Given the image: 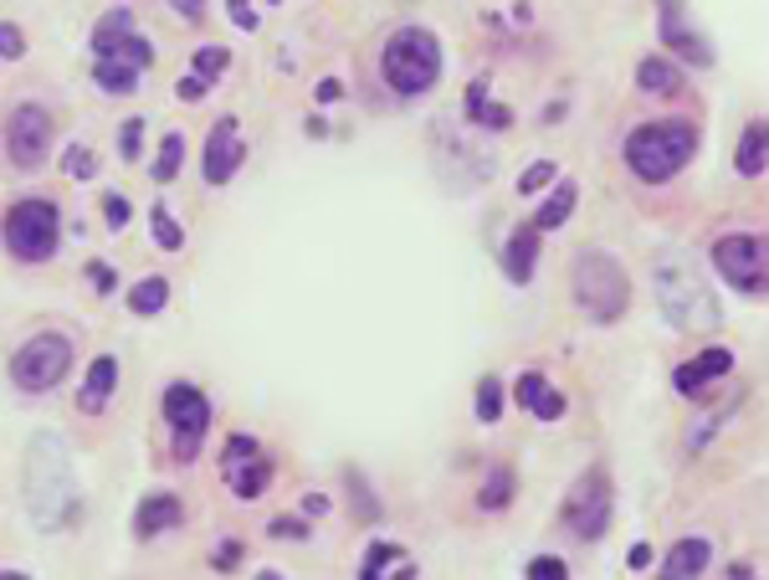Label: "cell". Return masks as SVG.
I'll return each mask as SVG.
<instances>
[{"mask_svg": "<svg viewBox=\"0 0 769 580\" xmlns=\"http://www.w3.org/2000/svg\"><path fill=\"white\" fill-rule=\"evenodd\" d=\"M73 504V462L57 432H36L26 447V508L42 529H57Z\"/></svg>", "mask_w": 769, "mask_h": 580, "instance_id": "6da1fadb", "label": "cell"}, {"mask_svg": "<svg viewBox=\"0 0 769 580\" xmlns=\"http://www.w3.org/2000/svg\"><path fill=\"white\" fill-rule=\"evenodd\" d=\"M93 52H98V88L123 98V93L139 88V73H144L149 62H154V46L133 31V15L129 6L119 11H108L93 31Z\"/></svg>", "mask_w": 769, "mask_h": 580, "instance_id": "7a4b0ae2", "label": "cell"}, {"mask_svg": "<svg viewBox=\"0 0 769 580\" xmlns=\"http://www.w3.org/2000/svg\"><path fill=\"white\" fill-rule=\"evenodd\" d=\"M697 149V129L682 119H662V123H641L637 135H626V164L631 175L647 185H662L693 160Z\"/></svg>", "mask_w": 769, "mask_h": 580, "instance_id": "3957f363", "label": "cell"}, {"mask_svg": "<svg viewBox=\"0 0 769 580\" xmlns=\"http://www.w3.org/2000/svg\"><path fill=\"white\" fill-rule=\"evenodd\" d=\"M380 73L400 98H421V93L436 83V73H442V46H436V36H431L426 26H400L396 36L384 42Z\"/></svg>", "mask_w": 769, "mask_h": 580, "instance_id": "277c9868", "label": "cell"}, {"mask_svg": "<svg viewBox=\"0 0 769 580\" xmlns=\"http://www.w3.org/2000/svg\"><path fill=\"white\" fill-rule=\"evenodd\" d=\"M657 303H662L667 324H678L682 334L718 329V303H713V293L703 288V278L687 262H662L657 268Z\"/></svg>", "mask_w": 769, "mask_h": 580, "instance_id": "5b68a950", "label": "cell"}, {"mask_svg": "<svg viewBox=\"0 0 769 580\" xmlns=\"http://www.w3.org/2000/svg\"><path fill=\"white\" fill-rule=\"evenodd\" d=\"M626 298H631V283L610 253H585L575 262V303L595 324H616L626 313Z\"/></svg>", "mask_w": 769, "mask_h": 580, "instance_id": "8992f818", "label": "cell"}, {"mask_svg": "<svg viewBox=\"0 0 769 580\" xmlns=\"http://www.w3.org/2000/svg\"><path fill=\"white\" fill-rule=\"evenodd\" d=\"M57 232H62V216L52 201H21V206H11V216H6V247H11V257H21V262H46V257L57 253Z\"/></svg>", "mask_w": 769, "mask_h": 580, "instance_id": "52a82bcc", "label": "cell"}, {"mask_svg": "<svg viewBox=\"0 0 769 580\" xmlns=\"http://www.w3.org/2000/svg\"><path fill=\"white\" fill-rule=\"evenodd\" d=\"M164 421H170V437H175V458L195 462V452L206 442V427H210L206 390L191 386V380H175V386L164 390Z\"/></svg>", "mask_w": 769, "mask_h": 580, "instance_id": "ba28073f", "label": "cell"}, {"mask_svg": "<svg viewBox=\"0 0 769 580\" xmlns=\"http://www.w3.org/2000/svg\"><path fill=\"white\" fill-rule=\"evenodd\" d=\"M73 365V340L67 334H36L15 350L11 359V380L21 390H52Z\"/></svg>", "mask_w": 769, "mask_h": 580, "instance_id": "9c48e42d", "label": "cell"}, {"mask_svg": "<svg viewBox=\"0 0 769 580\" xmlns=\"http://www.w3.org/2000/svg\"><path fill=\"white\" fill-rule=\"evenodd\" d=\"M564 524H570V535L575 539H600L610 524V477L600 473V468H591V473H580V483L570 488V498H564Z\"/></svg>", "mask_w": 769, "mask_h": 580, "instance_id": "30bf717a", "label": "cell"}, {"mask_svg": "<svg viewBox=\"0 0 769 580\" xmlns=\"http://www.w3.org/2000/svg\"><path fill=\"white\" fill-rule=\"evenodd\" d=\"M46 149H52V114L36 104H21L11 114V123H6V154H11V164L42 170Z\"/></svg>", "mask_w": 769, "mask_h": 580, "instance_id": "8fae6325", "label": "cell"}, {"mask_svg": "<svg viewBox=\"0 0 769 580\" xmlns=\"http://www.w3.org/2000/svg\"><path fill=\"white\" fill-rule=\"evenodd\" d=\"M221 473H226V483H231V493H237V498H262L267 477H272V458L262 452V442H257V437L237 432V437H226Z\"/></svg>", "mask_w": 769, "mask_h": 580, "instance_id": "7c38bea8", "label": "cell"}, {"mask_svg": "<svg viewBox=\"0 0 769 580\" xmlns=\"http://www.w3.org/2000/svg\"><path fill=\"white\" fill-rule=\"evenodd\" d=\"M713 262L739 293H759L765 288V241L739 232V237H718L713 241Z\"/></svg>", "mask_w": 769, "mask_h": 580, "instance_id": "4fadbf2b", "label": "cell"}, {"mask_svg": "<svg viewBox=\"0 0 769 580\" xmlns=\"http://www.w3.org/2000/svg\"><path fill=\"white\" fill-rule=\"evenodd\" d=\"M241 164V129L237 119H216L210 123V139H206V180L210 185H226L237 175Z\"/></svg>", "mask_w": 769, "mask_h": 580, "instance_id": "5bb4252c", "label": "cell"}, {"mask_svg": "<svg viewBox=\"0 0 769 580\" xmlns=\"http://www.w3.org/2000/svg\"><path fill=\"white\" fill-rule=\"evenodd\" d=\"M728 370H734V355H728V350H703V355L687 359L678 370V390L682 396H703V390H708L713 380H724Z\"/></svg>", "mask_w": 769, "mask_h": 580, "instance_id": "9a60e30c", "label": "cell"}, {"mask_svg": "<svg viewBox=\"0 0 769 580\" xmlns=\"http://www.w3.org/2000/svg\"><path fill=\"white\" fill-rule=\"evenodd\" d=\"M226 62H231V52H226V46H201V52H195V62H191V73L180 77V98H185V104H195V98H206L210 93V83H216V73H221Z\"/></svg>", "mask_w": 769, "mask_h": 580, "instance_id": "2e32d148", "label": "cell"}, {"mask_svg": "<svg viewBox=\"0 0 769 580\" xmlns=\"http://www.w3.org/2000/svg\"><path fill=\"white\" fill-rule=\"evenodd\" d=\"M113 390H119V359H113V355H98V359L88 365V380H83V396H77V406H83L88 417H98V411L108 406V396H113Z\"/></svg>", "mask_w": 769, "mask_h": 580, "instance_id": "e0dca14e", "label": "cell"}, {"mask_svg": "<svg viewBox=\"0 0 769 580\" xmlns=\"http://www.w3.org/2000/svg\"><path fill=\"white\" fill-rule=\"evenodd\" d=\"M518 406H529V411H533L539 421H560V417H564V396H560L554 386H549V380H544L539 370L518 375Z\"/></svg>", "mask_w": 769, "mask_h": 580, "instance_id": "ac0fdd59", "label": "cell"}, {"mask_svg": "<svg viewBox=\"0 0 769 580\" xmlns=\"http://www.w3.org/2000/svg\"><path fill=\"white\" fill-rule=\"evenodd\" d=\"M185 519V508H180L175 493H149L144 504H139V514H133V529L139 535H164V529H175V524Z\"/></svg>", "mask_w": 769, "mask_h": 580, "instance_id": "d6986e66", "label": "cell"}, {"mask_svg": "<svg viewBox=\"0 0 769 580\" xmlns=\"http://www.w3.org/2000/svg\"><path fill=\"white\" fill-rule=\"evenodd\" d=\"M533 257H539V226H518L503 247V272L513 278L518 288L533 278Z\"/></svg>", "mask_w": 769, "mask_h": 580, "instance_id": "ffe728a7", "label": "cell"}, {"mask_svg": "<svg viewBox=\"0 0 769 580\" xmlns=\"http://www.w3.org/2000/svg\"><path fill=\"white\" fill-rule=\"evenodd\" d=\"M662 36H667V46H672V52H682V57L697 62V67H708V62H713L708 46L697 42L687 26H678V0H662Z\"/></svg>", "mask_w": 769, "mask_h": 580, "instance_id": "44dd1931", "label": "cell"}, {"mask_svg": "<svg viewBox=\"0 0 769 580\" xmlns=\"http://www.w3.org/2000/svg\"><path fill=\"white\" fill-rule=\"evenodd\" d=\"M713 560V545L708 539H682V545H672V555L662 560V576H703Z\"/></svg>", "mask_w": 769, "mask_h": 580, "instance_id": "7402d4cb", "label": "cell"}, {"mask_svg": "<svg viewBox=\"0 0 769 580\" xmlns=\"http://www.w3.org/2000/svg\"><path fill=\"white\" fill-rule=\"evenodd\" d=\"M467 119L483 123V129H508V123H513V114H508L503 104H492L488 83H473V88H467Z\"/></svg>", "mask_w": 769, "mask_h": 580, "instance_id": "603a6c76", "label": "cell"}, {"mask_svg": "<svg viewBox=\"0 0 769 580\" xmlns=\"http://www.w3.org/2000/svg\"><path fill=\"white\" fill-rule=\"evenodd\" d=\"M575 195H580V191L570 185V180H564L560 191H554V195L544 201V206H539L533 226H539V232H554V226H564V222H570V211H575Z\"/></svg>", "mask_w": 769, "mask_h": 580, "instance_id": "cb8c5ba5", "label": "cell"}, {"mask_svg": "<svg viewBox=\"0 0 769 580\" xmlns=\"http://www.w3.org/2000/svg\"><path fill=\"white\" fill-rule=\"evenodd\" d=\"M765 154H769L765 123H749L739 139V175H759V170H765Z\"/></svg>", "mask_w": 769, "mask_h": 580, "instance_id": "d4e9b609", "label": "cell"}, {"mask_svg": "<svg viewBox=\"0 0 769 580\" xmlns=\"http://www.w3.org/2000/svg\"><path fill=\"white\" fill-rule=\"evenodd\" d=\"M637 83H641V88H647V93H678V83H682V77H678V67H672V62H662V57H647V62H641V67H637Z\"/></svg>", "mask_w": 769, "mask_h": 580, "instance_id": "484cf974", "label": "cell"}, {"mask_svg": "<svg viewBox=\"0 0 769 580\" xmlns=\"http://www.w3.org/2000/svg\"><path fill=\"white\" fill-rule=\"evenodd\" d=\"M164 298H170V283H164V278H144V283L129 293V309L133 313H160Z\"/></svg>", "mask_w": 769, "mask_h": 580, "instance_id": "4316f807", "label": "cell"}, {"mask_svg": "<svg viewBox=\"0 0 769 580\" xmlns=\"http://www.w3.org/2000/svg\"><path fill=\"white\" fill-rule=\"evenodd\" d=\"M384 566H405V550H400V545H384V539H375L370 555H365V566H359V576H365V580H380Z\"/></svg>", "mask_w": 769, "mask_h": 580, "instance_id": "83f0119b", "label": "cell"}, {"mask_svg": "<svg viewBox=\"0 0 769 580\" xmlns=\"http://www.w3.org/2000/svg\"><path fill=\"white\" fill-rule=\"evenodd\" d=\"M180 160H185V139H180V135H164L160 160H154V180H160V185H170V180L180 175Z\"/></svg>", "mask_w": 769, "mask_h": 580, "instance_id": "f1b7e54d", "label": "cell"}, {"mask_svg": "<svg viewBox=\"0 0 769 580\" xmlns=\"http://www.w3.org/2000/svg\"><path fill=\"white\" fill-rule=\"evenodd\" d=\"M149 226H154V241H160L164 253H180V247H185V232L170 222V211L164 206H149Z\"/></svg>", "mask_w": 769, "mask_h": 580, "instance_id": "f546056e", "label": "cell"}, {"mask_svg": "<svg viewBox=\"0 0 769 580\" xmlns=\"http://www.w3.org/2000/svg\"><path fill=\"white\" fill-rule=\"evenodd\" d=\"M508 498H513V473H508V468H492L488 488H483V498H477V504H483V508H503Z\"/></svg>", "mask_w": 769, "mask_h": 580, "instance_id": "4dcf8cb0", "label": "cell"}, {"mask_svg": "<svg viewBox=\"0 0 769 580\" xmlns=\"http://www.w3.org/2000/svg\"><path fill=\"white\" fill-rule=\"evenodd\" d=\"M477 417L483 421H498L503 417V386H498V380H483V386H477Z\"/></svg>", "mask_w": 769, "mask_h": 580, "instance_id": "1f68e13d", "label": "cell"}, {"mask_svg": "<svg viewBox=\"0 0 769 580\" xmlns=\"http://www.w3.org/2000/svg\"><path fill=\"white\" fill-rule=\"evenodd\" d=\"M554 175H560V164H554V160H539V164H533V170H529V175H518V195L544 191V185H549V180H554Z\"/></svg>", "mask_w": 769, "mask_h": 580, "instance_id": "d6a6232c", "label": "cell"}, {"mask_svg": "<svg viewBox=\"0 0 769 580\" xmlns=\"http://www.w3.org/2000/svg\"><path fill=\"white\" fill-rule=\"evenodd\" d=\"M257 6H278V0H226V11H231V21H237L241 31H257Z\"/></svg>", "mask_w": 769, "mask_h": 580, "instance_id": "836d02e7", "label": "cell"}, {"mask_svg": "<svg viewBox=\"0 0 769 580\" xmlns=\"http://www.w3.org/2000/svg\"><path fill=\"white\" fill-rule=\"evenodd\" d=\"M529 576H533V580H564V576H570V566H564L560 555H533V560H529Z\"/></svg>", "mask_w": 769, "mask_h": 580, "instance_id": "e575fe53", "label": "cell"}, {"mask_svg": "<svg viewBox=\"0 0 769 580\" xmlns=\"http://www.w3.org/2000/svg\"><path fill=\"white\" fill-rule=\"evenodd\" d=\"M104 222H108V232H123V226H129V201H123L119 191L104 201Z\"/></svg>", "mask_w": 769, "mask_h": 580, "instance_id": "d590c367", "label": "cell"}, {"mask_svg": "<svg viewBox=\"0 0 769 580\" xmlns=\"http://www.w3.org/2000/svg\"><path fill=\"white\" fill-rule=\"evenodd\" d=\"M62 164H67V170H73L77 180H93V170H98V164H93V154L83 144H73L67 149V154H62Z\"/></svg>", "mask_w": 769, "mask_h": 580, "instance_id": "8d00e7d4", "label": "cell"}, {"mask_svg": "<svg viewBox=\"0 0 769 580\" xmlns=\"http://www.w3.org/2000/svg\"><path fill=\"white\" fill-rule=\"evenodd\" d=\"M21 52H26V36L11 21H0V57H21Z\"/></svg>", "mask_w": 769, "mask_h": 580, "instance_id": "74e56055", "label": "cell"}, {"mask_svg": "<svg viewBox=\"0 0 769 580\" xmlns=\"http://www.w3.org/2000/svg\"><path fill=\"white\" fill-rule=\"evenodd\" d=\"M139 135H144V119L123 123V160H139Z\"/></svg>", "mask_w": 769, "mask_h": 580, "instance_id": "f35d334b", "label": "cell"}, {"mask_svg": "<svg viewBox=\"0 0 769 580\" xmlns=\"http://www.w3.org/2000/svg\"><path fill=\"white\" fill-rule=\"evenodd\" d=\"M88 278H93L98 288H104V293H108L113 283H119V278H113V268H104V262H88Z\"/></svg>", "mask_w": 769, "mask_h": 580, "instance_id": "ab89813d", "label": "cell"}, {"mask_svg": "<svg viewBox=\"0 0 769 580\" xmlns=\"http://www.w3.org/2000/svg\"><path fill=\"white\" fill-rule=\"evenodd\" d=\"M272 535H278V539H303L308 529H303L297 519H278V524H272Z\"/></svg>", "mask_w": 769, "mask_h": 580, "instance_id": "60d3db41", "label": "cell"}, {"mask_svg": "<svg viewBox=\"0 0 769 580\" xmlns=\"http://www.w3.org/2000/svg\"><path fill=\"white\" fill-rule=\"evenodd\" d=\"M210 560H216V566H237V560H241V545H221V550L210 555Z\"/></svg>", "mask_w": 769, "mask_h": 580, "instance_id": "b9f144b4", "label": "cell"}, {"mask_svg": "<svg viewBox=\"0 0 769 580\" xmlns=\"http://www.w3.org/2000/svg\"><path fill=\"white\" fill-rule=\"evenodd\" d=\"M626 566H631V570H647V566H651V550H647V545H637V550L626 555Z\"/></svg>", "mask_w": 769, "mask_h": 580, "instance_id": "7bdbcfd3", "label": "cell"}, {"mask_svg": "<svg viewBox=\"0 0 769 580\" xmlns=\"http://www.w3.org/2000/svg\"><path fill=\"white\" fill-rule=\"evenodd\" d=\"M175 11H180V15H191V21H195V15H201V0H175Z\"/></svg>", "mask_w": 769, "mask_h": 580, "instance_id": "ee69618b", "label": "cell"}]
</instances>
